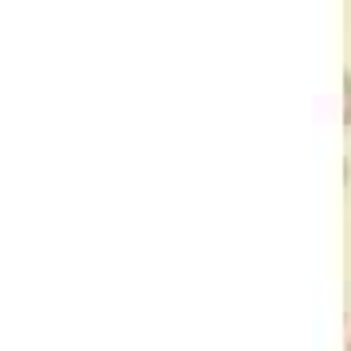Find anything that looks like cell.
Listing matches in <instances>:
<instances>
[{
    "mask_svg": "<svg viewBox=\"0 0 351 351\" xmlns=\"http://www.w3.org/2000/svg\"><path fill=\"white\" fill-rule=\"evenodd\" d=\"M348 351H351V343H348Z\"/></svg>",
    "mask_w": 351,
    "mask_h": 351,
    "instance_id": "7a4b0ae2",
    "label": "cell"
},
{
    "mask_svg": "<svg viewBox=\"0 0 351 351\" xmlns=\"http://www.w3.org/2000/svg\"><path fill=\"white\" fill-rule=\"evenodd\" d=\"M343 90H348V110H343V121L351 125V75H348V82H343Z\"/></svg>",
    "mask_w": 351,
    "mask_h": 351,
    "instance_id": "6da1fadb",
    "label": "cell"
}]
</instances>
